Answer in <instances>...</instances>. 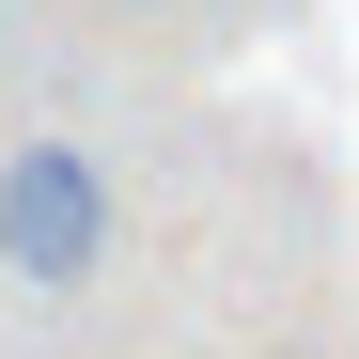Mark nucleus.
Returning a JSON list of instances; mask_svg holds the SVG:
<instances>
[{"label": "nucleus", "instance_id": "nucleus-1", "mask_svg": "<svg viewBox=\"0 0 359 359\" xmlns=\"http://www.w3.org/2000/svg\"><path fill=\"white\" fill-rule=\"evenodd\" d=\"M94 266H109V172H94V141L32 126L16 156H0V281L79 297Z\"/></svg>", "mask_w": 359, "mask_h": 359}]
</instances>
